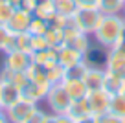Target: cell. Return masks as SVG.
<instances>
[{"instance_id":"obj_1","label":"cell","mask_w":125,"mask_h":123,"mask_svg":"<svg viewBox=\"0 0 125 123\" xmlns=\"http://www.w3.org/2000/svg\"><path fill=\"white\" fill-rule=\"evenodd\" d=\"M96 44L112 50L118 48L125 39V24L121 20L120 15H103L99 26L96 28V31L92 33Z\"/></svg>"},{"instance_id":"obj_2","label":"cell","mask_w":125,"mask_h":123,"mask_svg":"<svg viewBox=\"0 0 125 123\" xmlns=\"http://www.w3.org/2000/svg\"><path fill=\"white\" fill-rule=\"evenodd\" d=\"M101 19H103V13L98 8H77V11L72 17V22L77 26L79 31L92 35L96 31V28L99 26Z\"/></svg>"},{"instance_id":"obj_3","label":"cell","mask_w":125,"mask_h":123,"mask_svg":"<svg viewBox=\"0 0 125 123\" xmlns=\"http://www.w3.org/2000/svg\"><path fill=\"white\" fill-rule=\"evenodd\" d=\"M44 101L48 103L52 114H66L68 107L72 103V97L68 96V92L64 90L62 83H55L48 88V94L44 97Z\"/></svg>"},{"instance_id":"obj_4","label":"cell","mask_w":125,"mask_h":123,"mask_svg":"<svg viewBox=\"0 0 125 123\" xmlns=\"http://www.w3.org/2000/svg\"><path fill=\"white\" fill-rule=\"evenodd\" d=\"M31 64H33V53H30V51H22V50H8V51H4L2 68L11 70V72H24L26 73Z\"/></svg>"},{"instance_id":"obj_5","label":"cell","mask_w":125,"mask_h":123,"mask_svg":"<svg viewBox=\"0 0 125 123\" xmlns=\"http://www.w3.org/2000/svg\"><path fill=\"white\" fill-rule=\"evenodd\" d=\"M39 108V105L33 103V101H28L20 97L15 105H11L9 108H6L4 114L9 119V123H26L28 119L33 116V112Z\"/></svg>"},{"instance_id":"obj_6","label":"cell","mask_w":125,"mask_h":123,"mask_svg":"<svg viewBox=\"0 0 125 123\" xmlns=\"http://www.w3.org/2000/svg\"><path fill=\"white\" fill-rule=\"evenodd\" d=\"M109 103H110V96L105 90H92L86 94V105H88L90 116L98 118L101 114L109 112Z\"/></svg>"},{"instance_id":"obj_7","label":"cell","mask_w":125,"mask_h":123,"mask_svg":"<svg viewBox=\"0 0 125 123\" xmlns=\"http://www.w3.org/2000/svg\"><path fill=\"white\" fill-rule=\"evenodd\" d=\"M50 86L52 85H44V83H39V81H33V79L28 77L26 85L20 88V97H22V99H28V101H33V103L39 105L41 101H44Z\"/></svg>"},{"instance_id":"obj_8","label":"cell","mask_w":125,"mask_h":123,"mask_svg":"<svg viewBox=\"0 0 125 123\" xmlns=\"http://www.w3.org/2000/svg\"><path fill=\"white\" fill-rule=\"evenodd\" d=\"M105 70L110 73L125 77V50L121 46L112 48L107 53V62H105Z\"/></svg>"},{"instance_id":"obj_9","label":"cell","mask_w":125,"mask_h":123,"mask_svg":"<svg viewBox=\"0 0 125 123\" xmlns=\"http://www.w3.org/2000/svg\"><path fill=\"white\" fill-rule=\"evenodd\" d=\"M20 99V90L11 81L0 77V110H6Z\"/></svg>"},{"instance_id":"obj_10","label":"cell","mask_w":125,"mask_h":123,"mask_svg":"<svg viewBox=\"0 0 125 123\" xmlns=\"http://www.w3.org/2000/svg\"><path fill=\"white\" fill-rule=\"evenodd\" d=\"M33 20V13L26 11V9H15L11 20L8 22V28L11 33H24V31L30 30V24Z\"/></svg>"},{"instance_id":"obj_11","label":"cell","mask_w":125,"mask_h":123,"mask_svg":"<svg viewBox=\"0 0 125 123\" xmlns=\"http://www.w3.org/2000/svg\"><path fill=\"white\" fill-rule=\"evenodd\" d=\"M83 61H85V53L77 51L75 48L68 46V44H64L62 48L57 50V62L61 66H64V68L75 66V64H79V62H83Z\"/></svg>"},{"instance_id":"obj_12","label":"cell","mask_w":125,"mask_h":123,"mask_svg":"<svg viewBox=\"0 0 125 123\" xmlns=\"http://www.w3.org/2000/svg\"><path fill=\"white\" fill-rule=\"evenodd\" d=\"M83 81L86 85V90H103V81H105V68L99 66H88L83 75Z\"/></svg>"},{"instance_id":"obj_13","label":"cell","mask_w":125,"mask_h":123,"mask_svg":"<svg viewBox=\"0 0 125 123\" xmlns=\"http://www.w3.org/2000/svg\"><path fill=\"white\" fill-rule=\"evenodd\" d=\"M62 86H64V90L68 92V96L72 97V101L75 99H83V97H86V94H88V90H86V85L83 79H72V77H66V79L61 81Z\"/></svg>"},{"instance_id":"obj_14","label":"cell","mask_w":125,"mask_h":123,"mask_svg":"<svg viewBox=\"0 0 125 123\" xmlns=\"http://www.w3.org/2000/svg\"><path fill=\"white\" fill-rule=\"evenodd\" d=\"M107 53L109 50L99 44L96 46H90L88 51L85 53V62L88 66H99V68H105V62H107Z\"/></svg>"},{"instance_id":"obj_15","label":"cell","mask_w":125,"mask_h":123,"mask_svg":"<svg viewBox=\"0 0 125 123\" xmlns=\"http://www.w3.org/2000/svg\"><path fill=\"white\" fill-rule=\"evenodd\" d=\"M125 86V77L116 75V73H110L105 70V81H103V90H105L109 96H116V94H121Z\"/></svg>"},{"instance_id":"obj_16","label":"cell","mask_w":125,"mask_h":123,"mask_svg":"<svg viewBox=\"0 0 125 123\" xmlns=\"http://www.w3.org/2000/svg\"><path fill=\"white\" fill-rule=\"evenodd\" d=\"M52 2H53L55 15H57L59 19H72L74 13L77 11L75 0H52Z\"/></svg>"},{"instance_id":"obj_17","label":"cell","mask_w":125,"mask_h":123,"mask_svg":"<svg viewBox=\"0 0 125 123\" xmlns=\"http://www.w3.org/2000/svg\"><path fill=\"white\" fill-rule=\"evenodd\" d=\"M41 66V64H39ZM42 72L44 77L50 85H55V83H61L64 79V66H61L59 62H50V64H44L42 66Z\"/></svg>"},{"instance_id":"obj_18","label":"cell","mask_w":125,"mask_h":123,"mask_svg":"<svg viewBox=\"0 0 125 123\" xmlns=\"http://www.w3.org/2000/svg\"><path fill=\"white\" fill-rule=\"evenodd\" d=\"M66 116L72 118L74 121H75V119H83V118H86V116H90L88 105H86V97L72 101L70 107H68V110H66Z\"/></svg>"},{"instance_id":"obj_19","label":"cell","mask_w":125,"mask_h":123,"mask_svg":"<svg viewBox=\"0 0 125 123\" xmlns=\"http://www.w3.org/2000/svg\"><path fill=\"white\" fill-rule=\"evenodd\" d=\"M33 15L42 19V20H46V22H52V20L57 17L55 15V9H53V2H52V0H42V2H39L35 11H33Z\"/></svg>"},{"instance_id":"obj_20","label":"cell","mask_w":125,"mask_h":123,"mask_svg":"<svg viewBox=\"0 0 125 123\" xmlns=\"http://www.w3.org/2000/svg\"><path fill=\"white\" fill-rule=\"evenodd\" d=\"M44 37H46V42L50 48H53V50H59V48L64 46V37H62V31L61 28H55V26H50L48 28V31L44 33Z\"/></svg>"},{"instance_id":"obj_21","label":"cell","mask_w":125,"mask_h":123,"mask_svg":"<svg viewBox=\"0 0 125 123\" xmlns=\"http://www.w3.org/2000/svg\"><path fill=\"white\" fill-rule=\"evenodd\" d=\"M33 62L35 64H50V62H57V50L53 48H42V50L33 51Z\"/></svg>"},{"instance_id":"obj_22","label":"cell","mask_w":125,"mask_h":123,"mask_svg":"<svg viewBox=\"0 0 125 123\" xmlns=\"http://www.w3.org/2000/svg\"><path fill=\"white\" fill-rule=\"evenodd\" d=\"M123 6V0H98V9L103 15H120Z\"/></svg>"},{"instance_id":"obj_23","label":"cell","mask_w":125,"mask_h":123,"mask_svg":"<svg viewBox=\"0 0 125 123\" xmlns=\"http://www.w3.org/2000/svg\"><path fill=\"white\" fill-rule=\"evenodd\" d=\"M109 112L116 118L123 119L125 118V96L123 94H116L110 96V103H109Z\"/></svg>"},{"instance_id":"obj_24","label":"cell","mask_w":125,"mask_h":123,"mask_svg":"<svg viewBox=\"0 0 125 123\" xmlns=\"http://www.w3.org/2000/svg\"><path fill=\"white\" fill-rule=\"evenodd\" d=\"M66 44H68V46H72V48H75V50L81 51V53H86L88 48L92 46V42H90V35L83 33V31H79L75 37H72Z\"/></svg>"},{"instance_id":"obj_25","label":"cell","mask_w":125,"mask_h":123,"mask_svg":"<svg viewBox=\"0 0 125 123\" xmlns=\"http://www.w3.org/2000/svg\"><path fill=\"white\" fill-rule=\"evenodd\" d=\"M48 28H50V22H46V20H42V19H39V17L33 15V20H31L28 31H30L31 35H44L48 31Z\"/></svg>"},{"instance_id":"obj_26","label":"cell","mask_w":125,"mask_h":123,"mask_svg":"<svg viewBox=\"0 0 125 123\" xmlns=\"http://www.w3.org/2000/svg\"><path fill=\"white\" fill-rule=\"evenodd\" d=\"M13 13H15V8L9 2H0V24L8 26V22L11 20Z\"/></svg>"},{"instance_id":"obj_27","label":"cell","mask_w":125,"mask_h":123,"mask_svg":"<svg viewBox=\"0 0 125 123\" xmlns=\"http://www.w3.org/2000/svg\"><path fill=\"white\" fill-rule=\"evenodd\" d=\"M11 39H13V33L9 31V28L4 26V24H0V51H2V53L9 48Z\"/></svg>"},{"instance_id":"obj_28","label":"cell","mask_w":125,"mask_h":123,"mask_svg":"<svg viewBox=\"0 0 125 123\" xmlns=\"http://www.w3.org/2000/svg\"><path fill=\"white\" fill-rule=\"evenodd\" d=\"M46 116H48V112H44V110H41V108H37V110L33 112V116H31V118L28 119L26 123H44Z\"/></svg>"},{"instance_id":"obj_29","label":"cell","mask_w":125,"mask_h":123,"mask_svg":"<svg viewBox=\"0 0 125 123\" xmlns=\"http://www.w3.org/2000/svg\"><path fill=\"white\" fill-rule=\"evenodd\" d=\"M96 123H121L120 118H116V116H112L110 112H107V114H101L96 118Z\"/></svg>"},{"instance_id":"obj_30","label":"cell","mask_w":125,"mask_h":123,"mask_svg":"<svg viewBox=\"0 0 125 123\" xmlns=\"http://www.w3.org/2000/svg\"><path fill=\"white\" fill-rule=\"evenodd\" d=\"M77 8H98V0H75Z\"/></svg>"},{"instance_id":"obj_31","label":"cell","mask_w":125,"mask_h":123,"mask_svg":"<svg viewBox=\"0 0 125 123\" xmlns=\"http://www.w3.org/2000/svg\"><path fill=\"white\" fill-rule=\"evenodd\" d=\"M57 123H74V119L68 118L66 114H57Z\"/></svg>"},{"instance_id":"obj_32","label":"cell","mask_w":125,"mask_h":123,"mask_svg":"<svg viewBox=\"0 0 125 123\" xmlns=\"http://www.w3.org/2000/svg\"><path fill=\"white\" fill-rule=\"evenodd\" d=\"M74 123H96V118H94V116H86V118H83V119H75Z\"/></svg>"},{"instance_id":"obj_33","label":"cell","mask_w":125,"mask_h":123,"mask_svg":"<svg viewBox=\"0 0 125 123\" xmlns=\"http://www.w3.org/2000/svg\"><path fill=\"white\" fill-rule=\"evenodd\" d=\"M8 2H9V4H11L15 9H19L20 6H22V2H24V0H8Z\"/></svg>"},{"instance_id":"obj_34","label":"cell","mask_w":125,"mask_h":123,"mask_svg":"<svg viewBox=\"0 0 125 123\" xmlns=\"http://www.w3.org/2000/svg\"><path fill=\"white\" fill-rule=\"evenodd\" d=\"M0 123H9V119L6 118V114H4V110H0Z\"/></svg>"},{"instance_id":"obj_35","label":"cell","mask_w":125,"mask_h":123,"mask_svg":"<svg viewBox=\"0 0 125 123\" xmlns=\"http://www.w3.org/2000/svg\"><path fill=\"white\" fill-rule=\"evenodd\" d=\"M120 17H121V20H123V24H125V6H123V9H121V13H120Z\"/></svg>"},{"instance_id":"obj_36","label":"cell","mask_w":125,"mask_h":123,"mask_svg":"<svg viewBox=\"0 0 125 123\" xmlns=\"http://www.w3.org/2000/svg\"><path fill=\"white\" fill-rule=\"evenodd\" d=\"M121 94H123V96H125V86H123V90H121Z\"/></svg>"},{"instance_id":"obj_37","label":"cell","mask_w":125,"mask_h":123,"mask_svg":"<svg viewBox=\"0 0 125 123\" xmlns=\"http://www.w3.org/2000/svg\"><path fill=\"white\" fill-rule=\"evenodd\" d=\"M121 123H125V118H123V119H121Z\"/></svg>"},{"instance_id":"obj_38","label":"cell","mask_w":125,"mask_h":123,"mask_svg":"<svg viewBox=\"0 0 125 123\" xmlns=\"http://www.w3.org/2000/svg\"><path fill=\"white\" fill-rule=\"evenodd\" d=\"M0 2H8V0H0Z\"/></svg>"},{"instance_id":"obj_39","label":"cell","mask_w":125,"mask_h":123,"mask_svg":"<svg viewBox=\"0 0 125 123\" xmlns=\"http://www.w3.org/2000/svg\"><path fill=\"white\" fill-rule=\"evenodd\" d=\"M123 2H125V0H123Z\"/></svg>"}]
</instances>
